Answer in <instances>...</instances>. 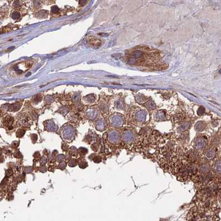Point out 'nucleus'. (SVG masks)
<instances>
[{"label":"nucleus","instance_id":"f257e3e1","mask_svg":"<svg viewBox=\"0 0 221 221\" xmlns=\"http://www.w3.org/2000/svg\"><path fill=\"white\" fill-rule=\"evenodd\" d=\"M136 134L132 130L124 131L121 136V143L124 147L131 148L135 141Z\"/></svg>","mask_w":221,"mask_h":221},{"label":"nucleus","instance_id":"f03ea898","mask_svg":"<svg viewBox=\"0 0 221 221\" xmlns=\"http://www.w3.org/2000/svg\"><path fill=\"white\" fill-rule=\"evenodd\" d=\"M208 139L204 136L196 137L194 140V147L197 151H204L207 148Z\"/></svg>","mask_w":221,"mask_h":221},{"label":"nucleus","instance_id":"7ed1b4c3","mask_svg":"<svg viewBox=\"0 0 221 221\" xmlns=\"http://www.w3.org/2000/svg\"><path fill=\"white\" fill-rule=\"evenodd\" d=\"M204 152V159L207 161H214L217 158V151L215 147L211 146L210 147H207Z\"/></svg>","mask_w":221,"mask_h":221},{"label":"nucleus","instance_id":"20e7f679","mask_svg":"<svg viewBox=\"0 0 221 221\" xmlns=\"http://www.w3.org/2000/svg\"><path fill=\"white\" fill-rule=\"evenodd\" d=\"M108 142L113 145H118L121 143V135L117 131H111L106 137Z\"/></svg>","mask_w":221,"mask_h":221},{"label":"nucleus","instance_id":"39448f33","mask_svg":"<svg viewBox=\"0 0 221 221\" xmlns=\"http://www.w3.org/2000/svg\"><path fill=\"white\" fill-rule=\"evenodd\" d=\"M213 173L214 175L218 176L221 175V160L218 158L216 159L213 162L211 167Z\"/></svg>","mask_w":221,"mask_h":221},{"label":"nucleus","instance_id":"423d86ee","mask_svg":"<svg viewBox=\"0 0 221 221\" xmlns=\"http://www.w3.org/2000/svg\"><path fill=\"white\" fill-rule=\"evenodd\" d=\"M210 164L207 163H204L200 166V171L203 174H206L210 172Z\"/></svg>","mask_w":221,"mask_h":221},{"label":"nucleus","instance_id":"0eeeda50","mask_svg":"<svg viewBox=\"0 0 221 221\" xmlns=\"http://www.w3.org/2000/svg\"><path fill=\"white\" fill-rule=\"evenodd\" d=\"M13 118L12 117H7L6 120H5V123L6 126H11V125L13 123Z\"/></svg>","mask_w":221,"mask_h":221},{"label":"nucleus","instance_id":"6e6552de","mask_svg":"<svg viewBox=\"0 0 221 221\" xmlns=\"http://www.w3.org/2000/svg\"><path fill=\"white\" fill-rule=\"evenodd\" d=\"M25 133V131H23L22 129H19V131H18L17 133V137L18 136V137H21L22 136H23Z\"/></svg>","mask_w":221,"mask_h":221},{"label":"nucleus","instance_id":"1a4fd4ad","mask_svg":"<svg viewBox=\"0 0 221 221\" xmlns=\"http://www.w3.org/2000/svg\"><path fill=\"white\" fill-rule=\"evenodd\" d=\"M76 164H77V162L76 161V160H72L69 163V166L73 167V166H75Z\"/></svg>","mask_w":221,"mask_h":221}]
</instances>
